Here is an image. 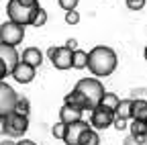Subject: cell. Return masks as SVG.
Wrapping results in <instances>:
<instances>
[{"label":"cell","instance_id":"obj_26","mask_svg":"<svg viewBox=\"0 0 147 145\" xmlns=\"http://www.w3.org/2000/svg\"><path fill=\"white\" fill-rule=\"evenodd\" d=\"M78 2H80V0H57V4H59L65 12H67V10H76Z\"/></svg>","mask_w":147,"mask_h":145},{"label":"cell","instance_id":"obj_9","mask_svg":"<svg viewBox=\"0 0 147 145\" xmlns=\"http://www.w3.org/2000/svg\"><path fill=\"white\" fill-rule=\"evenodd\" d=\"M90 129V125L82 119L78 123H71V125H65V135H63V141L65 145H80V139L82 135Z\"/></svg>","mask_w":147,"mask_h":145},{"label":"cell","instance_id":"obj_35","mask_svg":"<svg viewBox=\"0 0 147 145\" xmlns=\"http://www.w3.org/2000/svg\"><path fill=\"white\" fill-rule=\"evenodd\" d=\"M143 55H145V61H147V47H145V51H143Z\"/></svg>","mask_w":147,"mask_h":145},{"label":"cell","instance_id":"obj_12","mask_svg":"<svg viewBox=\"0 0 147 145\" xmlns=\"http://www.w3.org/2000/svg\"><path fill=\"white\" fill-rule=\"evenodd\" d=\"M0 59L4 61L8 74H10V69L18 63V51H16V47H10V45L0 43Z\"/></svg>","mask_w":147,"mask_h":145},{"label":"cell","instance_id":"obj_30","mask_svg":"<svg viewBox=\"0 0 147 145\" xmlns=\"http://www.w3.org/2000/svg\"><path fill=\"white\" fill-rule=\"evenodd\" d=\"M65 47H67L69 51H76V49H78V41L71 37V39H67V41H65Z\"/></svg>","mask_w":147,"mask_h":145},{"label":"cell","instance_id":"obj_23","mask_svg":"<svg viewBox=\"0 0 147 145\" xmlns=\"http://www.w3.org/2000/svg\"><path fill=\"white\" fill-rule=\"evenodd\" d=\"M123 145H147V135H129Z\"/></svg>","mask_w":147,"mask_h":145},{"label":"cell","instance_id":"obj_16","mask_svg":"<svg viewBox=\"0 0 147 145\" xmlns=\"http://www.w3.org/2000/svg\"><path fill=\"white\" fill-rule=\"evenodd\" d=\"M63 104L74 106V108H80V111H88V108H86V102H84V98L80 96V92H76V90H71L69 94H65Z\"/></svg>","mask_w":147,"mask_h":145},{"label":"cell","instance_id":"obj_5","mask_svg":"<svg viewBox=\"0 0 147 145\" xmlns=\"http://www.w3.org/2000/svg\"><path fill=\"white\" fill-rule=\"evenodd\" d=\"M29 129V117H21L16 113H10L4 117V135L8 137H23Z\"/></svg>","mask_w":147,"mask_h":145},{"label":"cell","instance_id":"obj_25","mask_svg":"<svg viewBox=\"0 0 147 145\" xmlns=\"http://www.w3.org/2000/svg\"><path fill=\"white\" fill-rule=\"evenodd\" d=\"M65 23L67 25H78L80 23V12L78 10H67L65 12Z\"/></svg>","mask_w":147,"mask_h":145},{"label":"cell","instance_id":"obj_8","mask_svg":"<svg viewBox=\"0 0 147 145\" xmlns=\"http://www.w3.org/2000/svg\"><path fill=\"white\" fill-rule=\"evenodd\" d=\"M16 92L14 88L6 82H0V117H6L12 113L14 108V102H16Z\"/></svg>","mask_w":147,"mask_h":145},{"label":"cell","instance_id":"obj_17","mask_svg":"<svg viewBox=\"0 0 147 145\" xmlns=\"http://www.w3.org/2000/svg\"><path fill=\"white\" fill-rule=\"evenodd\" d=\"M86 63H88V51H82V49L71 51V67L74 69H84Z\"/></svg>","mask_w":147,"mask_h":145},{"label":"cell","instance_id":"obj_6","mask_svg":"<svg viewBox=\"0 0 147 145\" xmlns=\"http://www.w3.org/2000/svg\"><path fill=\"white\" fill-rule=\"evenodd\" d=\"M90 129H94V131H104L108 129V127H113V121H115V113H110L106 111V108L102 106H94L90 111Z\"/></svg>","mask_w":147,"mask_h":145},{"label":"cell","instance_id":"obj_28","mask_svg":"<svg viewBox=\"0 0 147 145\" xmlns=\"http://www.w3.org/2000/svg\"><path fill=\"white\" fill-rule=\"evenodd\" d=\"M113 127H115L117 131H125L129 125H127V121H119V119H115V121H113Z\"/></svg>","mask_w":147,"mask_h":145},{"label":"cell","instance_id":"obj_27","mask_svg":"<svg viewBox=\"0 0 147 145\" xmlns=\"http://www.w3.org/2000/svg\"><path fill=\"white\" fill-rule=\"evenodd\" d=\"M145 6V0H127V8L129 10H141Z\"/></svg>","mask_w":147,"mask_h":145},{"label":"cell","instance_id":"obj_34","mask_svg":"<svg viewBox=\"0 0 147 145\" xmlns=\"http://www.w3.org/2000/svg\"><path fill=\"white\" fill-rule=\"evenodd\" d=\"M0 145H16V143H14V141H2Z\"/></svg>","mask_w":147,"mask_h":145},{"label":"cell","instance_id":"obj_21","mask_svg":"<svg viewBox=\"0 0 147 145\" xmlns=\"http://www.w3.org/2000/svg\"><path fill=\"white\" fill-rule=\"evenodd\" d=\"M131 129V135H147V123H141V121H133L129 125Z\"/></svg>","mask_w":147,"mask_h":145},{"label":"cell","instance_id":"obj_29","mask_svg":"<svg viewBox=\"0 0 147 145\" xmlns=\"http://www.w3.org/2000/svg\"><path fill=\"white\" fill-rule=\"evenodd\" d=\"M8 76V69H6V65H4V61L0 59V82H4V78Z\"/></svg>","mask_w":147,"mask_h":145},{"label":"cell","instance_id":"obj_22","mask_svg":"<svg viewBox=\"0 0 147 145\" xmlns=\"http://www.w3.org/2000/svg\"><path fill=\"white\" fill-rule=\"evenodd\" d=\"M47 23V10L43 8V6H39V10H37V14H35V19H33V27H43Z\"/></svg>","mask_w":147,"mask_h":145},{"label":"cell","instance_id":"obj_13","mask_svg":"<svg viewBox=\"0 0 147 145\" xmlns=\"http://www.w3.org/2000/svg\"><path fill=\"white\" fill-rule=\"evenodd\" d=\"M82 113H84V111H80V108H74V106L63 104V106L59 108V123H63V125L78 123V121H82Z\"/></svg>","mask_w":147,"mask_h":145},{"label":"cell","instance_id":"obj_19","mask_svg":"<svg viewBox=\"0 0 147 145\" xmlns=\"http://www.w3.org/2000/svg\"><path fill=\"white\" fill-rule=\"evenodd\" d=\"M12 113L21 115V117H29V113H31V102H29V98H25V96H16V102H14Z\"/></svg>","mask_w":147,"mask_h":145},{"label":"cell","instance_id":"obj_2","mask_svg":"<svg viewBox=\"0 0 147 145\" xmlns=\"http://www.w3.org/2000/svg\"><path fill=\"white\" fill-rule=\"evenodd\" d=\"M74 90L80 92V96L84 98L88 111H92L94 106H98L102 94L106 92V90H104V84H102L98 78H82V80L76 84V88H74Z\"/></svg>","mask_w":147,"mask_h":145},{"label":"cell","instance_id":"obj_18","mask_svg":"<svg viewBox=\"0 0 147 145\" xmlns=\"http://www.w3.org/2000/svg\"><path fill=\"white\" fill-rule=\"evenodd\" d=\"M131 102L133 100H121L119 102V106H117V111H115V119H119V121H129L131 119Z\"/></svg>","mask_w":147,"mask_h":145},{"label":"cell","instance_id":"obj_32","mask_svg":"<svg viewBox=\"0 0 147 145\" xmlns=\"http://www.w3.org/2000/svg\"><path fill=\"white\" fill-rule=\"evenodd\" d=\"M16 145H37L35 141H31V139H23V141H18Z\"/></svg>","mask_w":147,"mask_h":145},{"label":"cell","instance_id":"obj_14","mask_svg":"<svg viewBox=\"0 0 147 145\" xmlns=\"http://www.w3.org/2000/svg\"><path fill=\"white\" fill-rule=\"evenodd\" d=\"M131 119H133V121L147 123V100L135 98V100L131 102Z\"/></svg>","mask_w":147,"mask_h":145},{"label":"cell","instance_id":"obj_1","mask_svg":"<svg viewBox=\"0 0 147 145\" xmlns=\"http://www.w3.org/2000/svg\"><path fill=\"white\" fill-rule=\"evenodd\" d=\"M117 63H119V57H117V51L113 47L96 45L94 49L88 51V63H86V67L92 71V76H94V78H106V76H110L117 69Z\"/></svg>","mask_w":147,"mask_h":145},{"label":"cell","instance_id":"obj_24","mask_svg":"<svg viewBox=\"0 0 147 145\" xmlns=\"http://www.w3.org/2000/svg\"><path fill=\"white\" fill-rule=\"evenodd\" d=\"M51 133H53L55 139H63V135H65V125H63V123H55V125L51 127Z\"/></svg>","mask_w":147,"mask_h":145},{"label":"cell","instance_id":"obj_11","mask_svg":"<svg viewBox=\"0 0 147 145\" xmlns=\"http://www.w3.org/2000/svg\"><path fill=\"white\" fill-rule=\"evenodd\" d=\"M18 59L37 69V67H41V63H43V53H41L39 47H27L23 51V55H18Z\"/></svg>","mask_w":147,"mask_h":145},{"label":"cell","instance_id":"obj_3","mask_svg":"<svg viewBox=\"0 0 147 145\" xmlns=\"http://www.w3.org/2000/svg\"><path fill=\"white\" fill-rule=\"evenodd\" d=\"M37 10H39V4L37 6H23L21 2H16V0H8V4H6L8 21L21 25V27H27V25L33 23Z\"/></svg>","mask_w":147,"mask_h":145},{"label":"cell","instance_id":"obj_15","mask_svg":"<svg viewBox=\"0 0 147 145\" xmlns=\"http://www.w3.org/2000/svg\"><path fill=\"white\" fill-rule=\"evenodd\" d=\"M119 102H121V98H119L115 92H104L102 98H100V102H98V106L106 108V111H110V113H115L117 106H119Z\"/></svg>","mask_w":147,"mask_h":145},{"label":"cell","instance_id":"obj_4","mask_svg":"<svg viewBox=\"0 0 147 145\" xmlns=\"http://www.w3.org/2000/svg\"><path fill=\"white\" fill-rule=\"evenodd\" d=\"M23 39H25V27L16 25L12 21H6L0 25V43L16 47L18 43H23Z\"/></svg>","mask_w":147,"mask_h":145},{"label":"cell","instance_id":"obj_31","mask_svg":"<svg viewBox=\"0 0 147 145\" xmlns=\"http://www.w3.org/2000/svg\"><path fill=\"white\" fill-rule=\"evenodd\" d=\"M16 2H21L23 6H37V4H39V0H16Z\"/></svg>","mask_w":147,"mask_h":145},{"label":"cell","instance_id":"obj_10","mask_svg":"<svg viewBox=\"0 0 147 145\" xmlns=\"http://www.w3.org/2000/svg\"><path fill=\"white\" fill-rule=\"evenodd\" d=\"M35 67H31L29 63H25V61H21L18 59V63L10 69V74L8 76H12L18 84H31L33 80H35Z\"/></svg>","mask_w":147,"mask_h":145},{"label":"cell","instance_id":"obj_33","mask_svg":"<svg viewBox=\"0 0 147 145\" xmlns=\"http://www.w3.org/2000/svg\"><path fill=\"white\" fill-rule=\"evenodd\" d=\"M0 135H4V117H0Z\"/></svg>","mask_w":147,"mask_h":145},{"label":"cell","instance_id":"obj_20","mask_svg":"<svg viewBox=\"0 0 147 145\" xmlns=\"http://www.w3.org/2000/svg\"><path fill=\"white\" fill-rule=\"evenodd\" d=\"M80 145H100V135H98V131H94V129H88V131L82 135Z\"/></svg>","mask_w":147,"mask_h":145},{"label":"cell","instance_id":"obj_7","mask_svg":"<svg viewBox=\"0 0 147 145\" xmlns=\"http://www.w3.org/2000/svg\"><path fill=\"white\" fill-rule=\"evenodd\" d=\"M47 57L51 59L55 69H69L71 67V51L63 45V47H49L47 49Z\"/></svg>","mask_w":147,"mask_h":145}]
</instances>
